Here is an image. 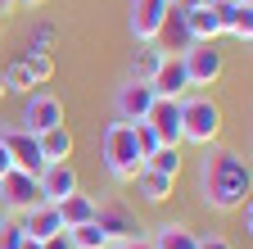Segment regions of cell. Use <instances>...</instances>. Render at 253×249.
Listing matches in <instances>:
<instances>
[{"label": "cell", "instance_id": "cell-1", "mask_svg": "<svg viewBox=\"0 0 253 249\" xmlns=\"http://www.w3.org/2000/svg\"><path fill=\"white\" fill-rule=\"evenodd\" d=\"M195 186H199V204L212 208V213H235L240 204H249L253 172H249L244 149L208 145L204 159H199V172H195Z\"/></svg>", "mask_w": 253, "mask_h": 249}, {"label": "cell", "instance_id": "cell-2", "mask_svg": "<svg viewBox=\"0 0 253 249\" xmlns=\"http://www.w3.org/2000/svg\"><path fill=\"white\" fill-rule=\"evenodd\" d=\"M181 104V145H195V149H208L221 141L226 132V109H221L208 91H190Z\"/></svg>", "mask_w": 253, "mask_h": 249}, {"label": "cell", "instance_id": "cell-3", "mask_svg": "<svg viewBox=\"0 0 253 249\" xmlns=\"http://www.w3.org/2000/svg\"><path fill=\"white\" fill-rule=\"evenodd\" d=\"M100 163H104V172L113 181H131L145 168L140 149H136V136H131V122H118L113 118L109 127H104V136H100Z\"/></svg>", "mask_w": 253, "mask_h": 249}, {"label": "cell", "instance_id": "cell-4", "mask_svg": "<svg viewBox=\"0 0 253 249\" xmlns=\"http://www.w3.org/2000/svg\"><path fill=\"white\" fill-rule=\"evenodd\" d=\"M181 64H185L190 91H195V86H217L221 77H226V54L217 50V41H195L181 54Z\"/></svg>", "mask_w": 253, "mask_h": 249}, {"label": "cell", "instance_id": "cell-5", "mask_svg": "<svg viewBox=\"0 0 253 249\" xmlns=\"http://www.w3.org/2000/svg\"><path fill=\"white\" fill-rule=\"evenodd\" d=\"M63 122V100L50 96V91H32V96L23 100V113H18V127L32 132V136H41L50 127H59Z\"/></svg>", "mask_w": 253, "mask_h": 249}, {"label": "cell", "instance_id": "cell-6", "mask_svg": "<svg viewBox=\"0 0 253 249\" xmlns=\"http://www.w3.org/2000/svg\"><path fill=\"white\" fill-rule=\"evenodd\" d=\"M0 141H5V149H9V163H14L18 172H27V177H41V168H45V154H41V141L32 136V132H23L18 122H14V127H0Z\"/></svg>", "mask_w": 253, "mask_h": 249}, {"label": "cell", "instance_id": "cell-7", "mask_svg": "<svg viewBox=\"0 0 253 249\" xmlns=\"http://www.w3.org/2000/svg\"><path fill=\"white\" fill-rule=\"evenodd\" d=\"M154 86L149 82H140V77H126L118 91H113V113H118V122H145L149 118V109H154Z\"/></svg>", "mask_w": 253, "mask_h": 249}, {"label": "cell", "instance_id": "cell-8", "mask_svg": "<svg viewBox=\"0 0 253 249\" xmlns=\"http://www.w3.org/2000/svg\"><path fill=\"white\" fill-rule=\"evenodd\" d=\"M95 227H100L109 236V245H122V240H136L145 227L136 222V213L118 204V199H104V204H95Z\"/></svg>", "mask_w": 253, "mask_h": 249}, {"label": "cell", "instance_id": "cell-9", "mask_svg": "<svg viewBox=\"0 0 253 249\" xmlns=\"http://www.w3.org/2000/svg\"><path fill=\"white\" fill-rule=\"evenodd\" d=\"M37 186H41V199H45V204H63L68 195L82 191V177H77V168H73L68 159H59V163H45V168H41Z\"/></svg>", "mask_w": 253, "mask_h": 249}, {"label": "cell", "instance_id": "cell-10", "mask_svg": "<svg viewBox=\"0 0 253 249\" xmlns=\"http://www.w3.org/2000/svg\"><path fill=\"white\" fill-rule=\"evenodd\" d=\"M168 0H131V9H126V32H131V41H154L158 37V27H163L168 18Z\"/></svg>", "mask_w": 253, "mask_h": 249}, {"label": "cell", "instance_id": "cell-11", "mask_svg": "<svg viewBox=\"0 0 253 249\" xmlns=\"http://www.w3.org/2000/svg\"><path fill=\"white\" fill-rule=\"evenodd\" d=\"M212 14L221 23V37L231 41H253V5L249 0H212Z\"/></svg>", "mask_w": 253, "mask_h": 249}, {"label": "cell", "instance_id": "cell-12", "mask_svg": "<svg viewBox=\"0 0 253 249\" xmlns=\"http://www.w3.org/2000/svg\"><path fill=\"white\" fill-rule=\"evenodd\" d=\"M0 204H5V208L18 217V213H27L32 204H45V199H41L37 177H27V172H18V168H14L5 181H0Z\"/></svg>", "mask_w": 253, "mask_h": 249}, {"label": "cell", "instance_id": "cell-13", "mask_svg": "<svg viewBox=\"0 0 253 249\" xmlns=\"http://www.w3.org/2000/svg\"><path fill=\"white\" fill-rule=\"evenodd\" d=\"M149 86H154V96H158V100H185V96H190V77H185L181 54H163V64L154 68Z\"/></svg>", "mask_w": 253, "mask_h": 249}, {"label": "cell", "instance_id": "cell-14", "mask_svg": "<svg viewBox=\"0 0 253 249\" xmlns=\"http://www.w3.org/2000/svg\"><path fill=\"white\" fill-rule=\"evenodd\" d=\"M145 122L154 127L158 145H181V104L176 100H154V109H149Z\"/></svg>", "mask_w": 253, "mask_h": 249}, {"label": "cell", "instance_id": "cell-15", "mask_svg": "<svg viewBox=\"0 0 253 249\" xmlns=\"http://www.w3.org/2000/svg\"><path fill=\"white\" fill-rule=\"evenodd\" d=\"M18 227H23L27 240H50L54 231H63L59 208H54V204H32L27 213H18Z\"/></svg>", "mask_w": 253, "mask_h": 249}, {"label": "cell", "instance_id": "cell-16", "mask_svg": "<svg viewBox=\"0 0 253 249\" xmlns=\"http://www.w3.org/2000/svg\"><path fill=\"white\" fill-rule=\"evenodd\" d=\"M154 46L163 50V54H185L190 46H195V37H190V27H185V14H181V9H168L163 27H158V37H154Z\"/></svg>", "mask_w": 253, "mask_h": 249}, {"label": "cell", "instance_id": "cell-17", "mask_svg": "<svg viewBox=\"0 0 253 249\" xmlns=\"http://www.w3.org/2000/svg\"><path fill=\"white\" fill-rule=\"evenodd\" d=\"M145 240H149V249H199V236L185 222H158L154 236H145Z\"/></svg>", "mask_w": 253, "mask_h": 249}, {"label": "cell", "instance_id": "cell-18", "mask_svg": "<svg viewBox=\"0 0 253 249\" xmlns=\"http://www.w3.org/2000/svg\"><path fill=\"white\" fill-rule=\"evenodd\" d=\"M95 195H86V191H77V195H68L63 204H54L59 208V222H63V231H73V227H86V222H95Z\"/></svg>", "mask_w": 253, "mask_h": 249}, {"label": "cell", "instance_id": "cell-19", "mask_svg": "<svg viewBox=\"0 0 253 249\" xmlns=\"http://www.w3.org/2000/svg\"><path fill=\"white\" fill-rule=\"evenodd\" d=\"M131 181H136V195H140L145 204H154V208H158V204H168V199H172V186H176L172 177H163V172H149V168H140Z\"/></svg>", "mask_w": 253, "mask_h": 249}, {"label": "cell", "instance_id": "cell-20", "mask_svg": "<svg viewBox=\"0 0 253 249\" xmlns=\"http://www.w3.org/2000/svg\"><path fill=\"white\" fill-rule=\"evenodd\" d=\"M41 141V154H45V163H59V159H73V132H68V122H59V127H50V132H41L37 136Z\"/></svg>", "mask_w": 253, "mask_h": 249}, {"label": "cell", "instance_id": "cell-21", "mask_svg": "<svg viewBox=\"0 0 253 249\" xmlns=\"http://www.w3.org/2000/svg\"><path fill=\"white\" fill-rule=\"evenodd\" d=\"M185 27H190V37H195V41H217V37H221V23H217L212 5L185 9Z\"/></svg>", "mask_w": 253, "mask_h": 249}, {"label": "cell", "instance_id": "cell-22", "mask_svg": "<svg viewBox=\"0 0 253 249\" xmlns=\"http://www.w3.org/2000/svg\"><path fill=\"white\" fill-rule=\"evenodd\" d=\"M145 168L149 172H163V177H181V168H185V159H181V145H158L149 159H145Z\"/></svg>", "mask_w": 253, "mask_h": 249}, {"label": "cell", "instance_id": "cell-23", "mask_svg": "<svg viewBox=\"0 0 253 249\" xmlns=\"http://www.w3.org/2000/svg\"><path fill=\"white\" fill-rule=\"evenodd\" d=\"M158 64H163V50H158L154 41H140V46L131 50V73H126V77H140V82H149Z\"/></svg>", "mask_w": 253, "mask_h": 249}, {"label": "cell", "instance_id": "cell-24", "mask_svg": "<svg viewBox=\"0 0 253 249\" xmlns=\"http://www.w3.org/2000/svg\"><path fill=\"white\" fill-rule=\"evenodd\" d=\"M5 91H9V96H32V91H41L37 82H32V73L23 68V59H18V64H5Z\"/></svg>", "mask_w": 253, "mask_h": 249}, {"label": "cell", "instance_id": "cell-25", "mask_svg": "<svg viewBox=\"0 0 253 249\" xmlns=\"http://www.w3.org/2000/svg\"><path fill=\"white\" fill-rule=\"evenodd\" d=\"M68 245L73 249H109V236L95 227V222H86V227H73L68 231Z\"/></svg>", "mask_w": 253, "mask_h": 249}, {"label": "cell", "instance_id": "cell-26", "mask_svg": "<svg viewBox=\"0 0 253 249\" xmlns=\"http://www.w3.org/2000/svg\"><path fill=\"white\" fill-rule=\"evenodd\" d=\"M23 68L32 73V82H37V86H45V82L54 77V54H23Z\"/></svg>", "mask_w": 253, "mask_h": 249}, {"label": "cell", "instance_id": "cell-27", "mask_svg": "<svg viewBox=\"0 0 253 249\" xmlns=\"http://www.w3.org/2000/svg\"><path fill=\"white\" fill-rule=\"evenodd\" d=\"M50 46H54V23H37V32L27 41V54H50Z\"/></svg>", "mask_w": 253, "mask_h": 249}, {"label": "cell", "instance_id": "cell-28", "mask_svg": "<svg viewBox=\"0 0 253 249\" xmlns=\"http://www.w3.org/2000/svg\"><path fill=\"white\" fill-rule=\"evenodd\" d=\"M23 227H18V217H9L5 227H0V249H23Z\"/></svg>", "mask_w": 253, "mask_h": 249}, {"label": "cell", "instance_id": "cell-29", "mask_svg": "<svg viewBox=\"0 0 253 249\" xmlns=\"http://www.w3.org/2000/svg\"><path fill=\"white\" fill-rule=\"evenodd\" d=\"M199 249H235L226 236H217V231H208V236H199Z\"/></svg>", "mask_w": 253, "mask_h": 249}, {"label": "cell", "instance_id": "cell-30", "mask_svg": "<svg viewBox=\"0 0 253 249\" xmlns=\"http://www.w3.org/2000/svg\"><path fill=\"white\" fill-rule=\"evenodd\" d=\"M41 245H45V249H73V245H68V231H54V236L41 240Z\"/></svg>", "mask_w": 253, "mask_h": 249}, {"label": "cell", "instance_id": "cell-31", "mask_svg": "<svg viewBox=\"0 0 253 249\" xmlns=\"http://www.w3.org/2000/svg\"><path fill=\"white\" fill-rule=\"evenodd\" d=\"M168 5H172V9H181V14H185V9H199V5H212V0H168Z\"/></svg>", "mask_w": 253, "mask_h": 249}, {"label": "cell", "instance_id": "cell-32", "mask_svg": "<svg viewBox=\"0 0 253 249\" xmlns=\"http://www.w3.org/2000/svg\"><path fill=\"white\" fill-rule=\"evenodd\" d=\"M14 172V163H9V149H5V141H0V181H5Z\"/></svg>", "mask_w": 253, "mask_h": 249}, {"label": "cell", "instance_id": "cell-33", "mask_svg": "<svg viewBox=\"0 0 253 249\" xmlns=\"http://www.w3.org/2000/svg\"><path fill=\"white\" fill-rule=\"evenodd\" d=\"M109 249H149V240L136 236V240H122V245H109Z\"/></svg>", "mask_w": 253, "mask_h": 249}, {"label": "cell", "instance_id": "cell-34", "mask_svg": "<svg viewBox=\"0 0 253 249\" xmlns=\"http://www.w3.org/2000/svg\"><path fill=\"white\" fill-rule=\"evenodd\" d=\"M14 5H18V0H0V18H5V14H9Z\"/></svg>", "mask_w": 253, "mask_h": 249}, {"label": "cell", "instance_id": "cell-35", "mask_svg": "<svg viewBox=\"0 0 253 249\" xmlns=\"http://www.w3.org/2000/svg\"><path fill=\"white\" fill-rule=\"evenodd\" d=\"M9 96V91H5V64H0V100H5Z\"/></svg>", "mask_w": 253, "mask_h": 249}, {"label": "cell", "instance_id": "cell-36", "mask_svg": "<svg viewBox=\"0 0 253 249\" xmlns=\"http://www.w3.org/2000/svg\"><path fill=\"white\" fill-rule=\"evenodd\" d=\"M9 217H14V213H9L5 204H0V227H5V222H9Z\"/></svg>", "mask_w": 253, "mask_h": 249}, {"label": "cell", "instance_id": "cell-37", "mask_svg": "<svg viewBox=\"0 0 253 249\" xmlns=\"http://www.w3.org/2000/svg\"><path fill=\"white\" fill-rule=\"evenodd\" d=\"M23 249H45V245L41 240H23Z\"/></svg>", "mask_w": 253, "mask_h": 249}, {"label": "cell", "instance_id": "cell-38", "mask_svg": "<svg viewBox=\"0 0 253 249\" xmlns=\"http://www.w3.org/2000/svg\"><path fill=\"white\" fill-rule=\"evenodd\" d=\"M18 5H27V9H37V5H45V0H18Z\"/></svg>", "mask_w": 253, "mask_h": 249}, {"label": "cell", "instance_id": "cell-39", "mask_svg": "<svg viewBox=\"0 0 253 249\" xmlns=\"http://www.w3.org/2000/svg\"><path fill=\"white\" fill-rule=\"evenodd\" d=\"M249 5H253V0H249Z\"/></svg>", "mask_w": 253, "mask_h": 249}]
</instances>
